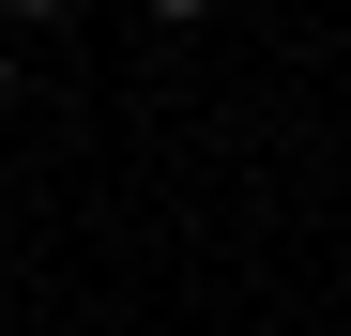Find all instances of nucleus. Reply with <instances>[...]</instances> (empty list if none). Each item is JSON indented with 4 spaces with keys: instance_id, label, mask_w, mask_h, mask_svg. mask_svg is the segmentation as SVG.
<instances>
[{
    "instance_id": "f257e3e1",
    "label": "nucleus",
    "mask_w": 351,
    "mask_h": 336,
    "mask_svg": "<svg viewBox=\"0 0 351 336\" xmlns=\"http://www.w3.org/2000/svg\"><path fill=\"white\" fill-rule=\"evenodd\" d=\"M0 92H16V46H0Z\"/></svg>"
}]
</instances>
